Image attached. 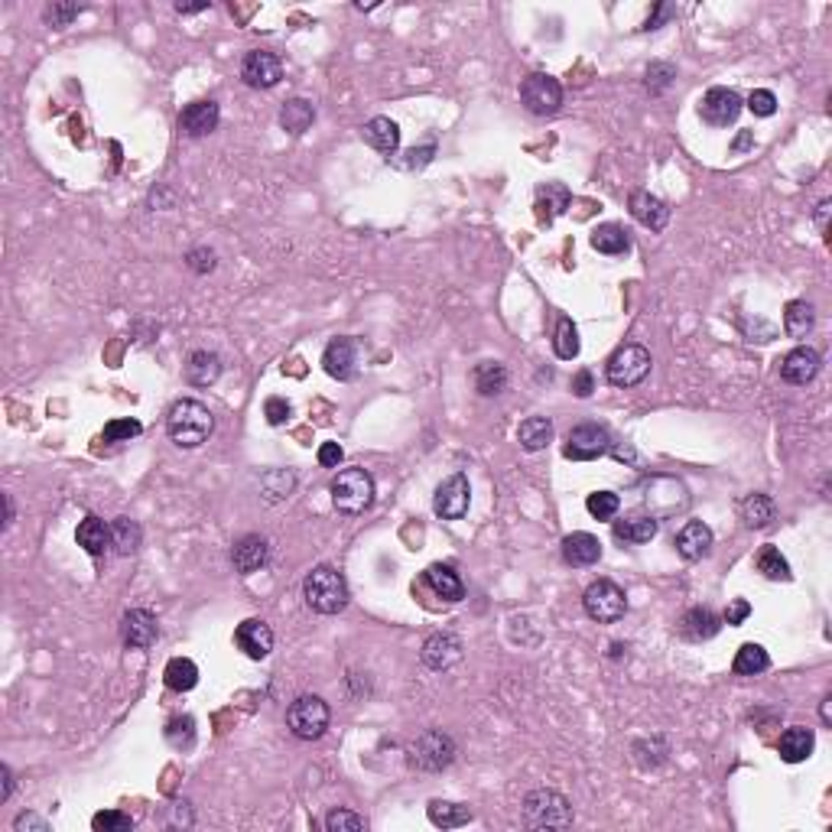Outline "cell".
<instances>
[{
  "mask_svg": "<svg viewBox=\"0 0 832 832\" xmlns=\"http://www.w3.org/2000/svg\"><path fill=\"white\" fill-rule=\"evenodd\" d=\"M212 430H215V416H212V410L199 400L172 403L170 416H166V432H170L172 442L182 449L202 446V442L212 436Z\"/></svg>",
  "mask_w": 832,
  "mask_h": 832,
  "instance_id": "cell-1",
  "label": "cell"
},
{
  "mask_svg": "<svg viewBox=\"0 0 832 832\" xmlns=\"http://www.w3.org/2000/svg\"><path fill=\"white\" fill-rule=\"evenodd\" d=\"M303 598L319 615H338V611H345L351 595L342 572L332 569V566H316L303 582Z\"/></svg>",
  "mask_w": 832,
  "mask_h": 832,
  "instance_id": "cell-2",
  "label": "cell"
},
{
  "mask_svg": "<svg viewBox=\"0 0 832 832\" xmlns=\"http://www.w3.org/2000/svg\"><path fill=\"white\" fill-rule=\"evenodd\" d=\"M524 823L530 829H569L572 826V803L556 790H530L524 796Z\"/></svg>",
  "mask_w": 832,
  "mask_h": 832,
  "instance_id": "cell-3",
  "label": "cell"
},
{
  "mask_svg": "<svg viewBox=\"0 0 832 832\" xmlns=\"http://www.w3.org/2000/svg\"><path fill=\"white\" fill-rule=\"evenodd\" d=\"M374 501V478L364 468H342L332 482V504L338 514H364Z\"/></svg>",
  "mask_w": 832,
  "mask_h": 832,
  "instance_id": "cell-4",
  "label": "cell"
},
{
  "mask_svg": "<svg viewBox=\"0 0 832 832\" xmlns=\"http://www.w3.org/2000/svg\"><path fill=\"white\" fill-rule=\"evenodd\" d=\"M328 702L322 696H296L286 709V725L299 742H316V738L326 735L328 728Z\"/></svg>",
  "mask_w": 832,
  "mask_h": 832,
  "instance_id": "cell-5",
  "label": "cell"
},
{
  "mask_svg": "<svg viewBox=\"0 0 832 832\" xmlns=\"http://www.w3.org/2000/svg\"><path fill=\"white\" fill-rule=\"evenodd\" d=\"M582 605H586V615L592 618V621L615 624V621H621L624 611H628V595H624V588L618 586V582L598 579L586 588Z\"/></svg>",
  "mask_w": 832,
  "mask_h": 832,
  "instance_id": "cell-6",
  "label": "cell"
},
{
  "mask_svg": "<svg viewBox=\"0 0 832 832\" xmlns=\"http://www.w3.org/2000/svg\"><path fill=\"white\" fill-rule=\"evenodd\" d=\"M650 364L654 361L644 345H621L605 364V374H608V384L615 387H638L650 374Z\"/></svg>",
  "mask_w": 832,
  "mask_h": 832,
  "instance_id": "cell-7",
  "label": "cell"
},
{
  "mask_svg": "<svg viewBox=\"0 0 832 832\" xmlns=\"http://www.w3.org/2000/svg\"><path fill=\"white\" fill-rule=\"evenodd\" d=\"M407 758L420 771H442V767H449L455 761V742L446 732L432 728V732H423V735L410 744Z\"/></svg>",
  "mask_w": 832,
  "mask_h": 832,
  "instance_id": "cell-8",
  "label": "cell"
},
{
  "mask_svg": "<svg viewBox=\"0 0 832 832\" xmlns=\"http://www.w3.org/2000/svg\"><path fill=\"white\" fill-rule=\"evenodd\" d=\"M520 101L536 118H550V114L559 111V104H563V88H559V82L553 75L536 72L520 82Z\"/></svg>",
  "mask_w": 832,
  "mask_h": 832,
  "instance_id": "cell-9",
  "label": "cell"
},
{
  "mask_svg": "<svg viewBox=\"0 0 832 832\" xmlns=\"http://www.w3.org/2000/svg\"><path fill=\"white\" fill-rule=\"evenodd\" d=\"M608 452H611V436L598 423H582L576 430H569V439H566L563 449V455L572 462H595Z\"/></svg>",
  "mask_w": 832,
  "mask_h": 832,
  "instance_id": "cell-10",
  "label": "cell"
},
{
  "mask_svg": "<svg viewBox=\"0 0 832 832\" xmlns=\"http://www.w3.org/2000/svg\"><path fill=\"white\" fill-rule=\"evenodd\" d=\"M468 504H472V484H468V478L462 472L449 475L436 488V498H432V511L442 520H462L468 514Z\"/></svg>",
  "mask_w": 832,
  "mask_h": 832,
  "instance_id": "cell-11",
  "label": "cell"
},
{
  "mask_svg": "<svg viewBox=\"0 0 832 832\" xmlns=\"http://www.w3.org/2000/svg\"><path fill=\"white\" fill-rule=\"evenodd\" d=\"M699 114H702V120L712 127H728L735 124L738 114H742V98H738V91L732 88H709L706 95H702V101H699Z\"/></svg>",
  "mask_w": 832,
  "mask_h": 832,
  "instance_id": "cell-12",
  "label": "cell"
},
{
  "mask_svg": "<svg viewBox=\"0 0 832 832\" xmlns=\"http://www.w3.org/2000/svg\"><path fill=\"white\" fill-rule=\"evenodd\" d=\"M241 78H244V85H251V88H274V85L283 78V62L276 59L274 52L254 49V52H247L244 62H241Z\"/></svg>",
  "mask_w": 832,
  "mask_h": 832,
  "instance_id": "cell-13",
  "label": "cell"
},
{
  "mask_svg": "<svg viewBox=\"0 0 832 832\" xmlns=\"http://www.w3.org/2000/svg\"><path fill=\"white\" fill-rule=\"evenodd\" d=\"M322 368H326L328 378L335 380H351L358 374V345L355 338L342 335V338H332L326 345V355H322Z\"/></svg>",
  "mask_w": 832,
  "mask_h": 832,
  "instance_id": "cell-14",
  "label": "cell"
},
{
  "mask_svg": "<svg viewBox=\"0 0 832 832\" xmlns=\"http://www.w3.org/2000/svg\"><path fill=\"white\" fill-rule=\"evenodd\" d=\"M819 368H823V358H819V351L806 348V345H800V348L787 351V355L780 358V378L796 387L810 384L819 374Z\"/></svg>",
  "mask_w": 832,
  "mask_h": 832,
  "instance_id": "cell-15",
  "label": "cell"
},
{
  "mask_svg": "<svg viewBox=\"0 0 832 832\" xmlns=\"http://www.w3.org/2000/svg\"><path fill=\"white\" fill-rule=\"evenodd\" d=\"M420 657H423V663L430 670H436V673H442V670H452L455 663L462 660V640L455 638V634L449 631H439V634H430L423 644V650H420Z\"/></svg>",
  "mask_w": 832,
  "mask_h": 832,
  "instance_id": "cell-16",
  "label": "cell"
},
{
  "mask_svg": "<svg viewBox=\"0 0 832 832\" xmlns=\"http://www.w3.org/2000/svg\"><path fill=\"white\" fill-rule=\"evenodd\" d=\"M234 644H238L251 660H264V657L274 650V631H270L267 621L247 618V621L238 624V631H234Z\"/></svg>",
  "mask_w": 832,
  "mask_h": 832,
  "instance_id": "cell-17",
  "label": "cell"
},
{
  "mask_svg": "<svg viewBox=\"0 0 832 832\" xmlns=\"http://www.w3.org/2000/svg\"><path fill=\"white\" fill-rule=\"evenodd\" d=\"M222 120V108L215 101H192L179 114V130L186 137H208Z\"/></svg>",
  "mask_w": 832,
  "mask_h": 832,
  "instance_id": "cell-18",
  "label": "cell"
},
{
  "mask_svg": "<svg viewBox=\"0 0 832 832\" xmlns=\"http://www.w3.org/2000/svg\"><path fill=\"white\" fill-rule=\"evenodd\" d=\"M267 559H270V546H267V540L257 534L241 536V540L234 543V550H231V563H234V569H238L241 576L260 572L267 566Z\"/></svg>",
  "mask_w": 832,
  "mask_h": 832,
  "instance_id": "cell-19",
  "label": "cell"
},
{
  "mask_svg": "<svg viewBox=\"0 0 832 832\" xmlns=\"http://www.w3.org/2000/svg\"><path fill=\"white\" fill-rule=\"evenodd\" d=\"M120 631H124V644L137 647V650H147L156 644V618L147 608H130L120 621Z\"/></svg>",
  "mask_w": 832,
  "mask_h": 832,
  "instance_id": "cell-20",
  "label": "cell"
},
{
  "mask_svg": "<svg viewBox=\"0 0 832 832\" xmlns=\"http://www.w3.org/2000/svg\"><path fill=\"white\" fill-rule=\"evenodd\" d=\"M709 550H712V530H709L702 520H690V524L676 534V553L683 559H690V563L709 556Z\"/></svg>",
  "mask_w": 832,
  "mask_h": 832,
  "instance_id": "cell-21",
  "label": "cell"
},
{
  "mask_svg": "<svg viewBox=\"0 0 832 832\" xmlns=\"http://www.w3.org/2000/svg\"><path fill=\"white\" fill-rule=\"evenodd\" d=\"M563 559L569 566H576V569L595 566L598 559H602V543H598V536L586 534V530H579V534H569L563 540Z\"/></svg>",
  "mask_w": 832,
  "mask_h": 832,
  "instance_id": "cell-22",
  "label": "cell"
},
{
  "mask_svg": "<svg viewBox=\"0 0 832 832\" xmlns=\"http://www.w3.org/2000/svg\"><path fill=\"white\" fill-rule=\"evenodd\" d=\"M722 628V618L715 615L712 608H706V605H696V608H690L683 618H680V634H683L686 640H709L715 638Z\"/></svg>",
  "mask_w": 832,
  "mask_h": 832,
  "instance_id": "cell-23",
  "label": "cell"
},
{
  "mask_svg": "<svg viewBox=\"0 0 832 832\" xmlns=\"http://www.w3.org/2000/svg\"><path fill=\"white\" fill-rule=\"evenodd\" d=\"M75 540H78V546H82L88 556H104V553L114 546L111 524H104L101 517H85L82 524H78V530H75Z\"/></svg>",
  "mask_w": 832,
  "mask_h": 832,
  "instance_id": "cell-24",
  "label": "cell"
},
{
  "mask_svg": "<svg viewBox=\"0 0 832 832\" xmlns=\"http://www.w3.org/2000/svg\"><path fill=\"white\" fill-rule=\"evenodd\" d=\"M631 215L634 222H640L644 228L650 231H663L670 222V208L663 199H657V195L650 192H634L631 195Z\"/></svg>",
  "mask_w": 832,
  "mask_h": 832,
  "instance_id": "cell-25",
  "label": "cell"
},
{
  "mask_svg": "<svg viewBox=\"0 0 832 832\" xmlns=\"http://www.w3.org/2000/svg\"><path fill=\"white\" fill-rule=\"evenodd\" d=\"M813 748H816V735H813L810 728H803V725L787 728V732L780 735V742H777L780 761H787V764H800V761H806L813 754Z\"/></svg>",
  "mask_w": 832,
  "mask_h": 832,
  "instance_id": "cell-26",
  "label": "cell"
},
{
  "mask_svg": "<svg viewBox=\"0 0 832 832\" xmlns=\"http://www.w3.org/2000/svg\"><path fill=\"white\" fill-rule=\"evenodd\" d=\"M361 134H364V140H368V147L384 153L387 160L397 153V147H400V127H397L390 118H371L364 124Z\"/></svg>",
  "mask_w": 832,
  "mask_h": 832,
  "instance_id": "cell-27",
  "label": "cell"
},
{
  "mask_svg": "<svg viewBox=\"0 0 832 832\" xmlns=\"http://www.w3.org/2000/svg\"><path fill=\"white\" fill-rule=\"evenodd\" d=\"M569 189L563 182H546V186L536 189V218L543 224H553L566 208H569Z\"/></svg>",
  "mask_w": 832,
  "mask_h": 832,
  "instance_id": "cell-28",
  "label": "cell"
},
{
  "mask_svg": "<svg viewBox=\"0 0 832 832\" xmlns=\"http://www.w3.org/2000/svg\"><path fill=\"white\" fill-rule=\"evenodd\" d=\"M222 378V358L215 351H192L186 361V380L192 387H212Z\"/></svg>",
  "mask_w": 832,
  "mask_h": 832,
  "instance_id": "cell-29",
  "label": "cell"
},
{
  "mask_svg": "<svg viewBox=\"0 0 832 832\" xmlns=\"http://www.w3.org/2000/svg\"><path fill=\"white\" fill-rule=\"evenodd\" d=\"M553 436H556V430H553L550 416H530V420H524L520 430H517L520 446L527 449V452H540V449H546L553 442Z\"/></svg>",
  "mask_w": 832,
  "mask_h": 832,
  "instance_id": "cell-30",
  "label": "cell"
},
{
  "mask_svg": "<svg viewBox=\"0 0 832 832\" xmlns=\"http://www.w3.org/2000/svg\"><path fill=\"white\" fill-rule=\"evenodd\" d=\"M426 582L432 586V592L439 595V598H446V602H459V598H465V586H462L459 572L452 569V566H430L426 569Z\"/></svg>",
  "mask_w": 832,
  "mask_h": 832,
  "instance_id": "cell-31",
  "label": "cell"
},
{
  "mask_svg": "<svg viewBox=\"0 0 832 832\" xmlns=\"http://www.w3.org/2000/svg\"><path fill=\"white\" fill-rule=\"evenodd\" d=\"M312 120H316V108H312V101H306V98H293V101H286L280 108V127L293 137L306 134L312 127Z\"/></svg>",
  "mask_w": 832,
  "mask_h": 832,
  "instance_id": "cell-32",
  "label": "cell"
},
{
  "mask_svg": "<svg viewBox=\"0 0 832 832\" xmlns=\"http://www.w3.org/2000/svg\"><path fill=\"white\" fill-rule=\"evenodd\" d=\"M592 247L598 254H608V257H618V254H628L631 251V238H628V231L621 228V224H598V228L592 231Z\"/></svg>",
  "mask_w": 832,
  "mask_h": 832,
  "instance_id": "cell-33",
  "label": "cell"
},
{
  "mask_svg": "<svg viewBox=\"0 0 832 832\" xmlns=\"http://www.w3.org/2000/svg\"><path fill=\"white\" fill-rule=\"evenodd\" d=\"M660 530V520L650 514V517H624L615 520V536L624 543H650Z\"/></svg>",
  "mask_w": 832,
  "mask_h": 832,
  "instance_id": "cell-34",
  "label": "cell"
},
{
  "mask_svg": "<svg viewBox=\"0 0 832 832\" xmlns=\"http://www.w3.org/2000/svg\"><path fill=\"white\" fill-rule=\"evenodd\" d=\"M813 326H816V312H813L810 303H803V299L787 303V309H784V332L790 338H806L813 332Z\"/></svg>",
  "mask_w": 832,
  "mask_h": 832,
  "instance_id": "cell-35",
  "label": "cell"
},
{
  "mask_svg": "<svg viewBox=\"0 0 832 832\" xmlns=\"http://www.w3.org/2000/svg\"><path fill=\"white\" fill-rule=\"evenodd\" d=\"M430 823L439 829H459V826L472 823V810L462 806V803H449V800H432L430 803Z\"/></svg>",
  "mask_w": 832,
  "mask_h": 832,
  "instance_id": "cell-36",
  "label": "cell"
},
{
  "mask_svg": "<svg viewBox=\"0 0 832 832\" xmlns=\"http://www.w3.org/2000/svg\"><path fill=\"white\" fill-rule=\"evenodd\" d=\"M774 514H777V504H774L767 494H748V498L742 501V520H744V527H751V530H764L774 520Z\"/></svg>",
  "mask_w": 832,
  "mask_h": 832,
  "instance_id": "cell-37",
  "label": "cell"
},
{
  "mask_svg": "<svg viewBox=\"0 0 832 832\" xmlns=\"http://www.w3.org/2000/svg\"><path fill=\"white\" fill-rule=\"evenodd\" d=\"M163 680H166V686H170V690L189 692L195 683H199V667H195L189 657H172V660L166 663V670H163Z\"/></svg>",
  "mask_w": 832,
  "mask_h": 832,
  "instance_id": "cell-38",
  "label": "cell"
},
{
  "mask_svg": "<svg viewBox=\"0 0 832 832\" xmlns=\"http://www.w3.org/2000/svg\"><path fill=\"white\" fill-rule=\"evenodd\" d=\"M767 667H771V657H767V650L761 644H742L735 654V663H732V670L738 676H758Z\"/></svg>",
  "mask_w": 832,
  "mask_h": 832,
  "instance_id": "cell-39",
  "label": "cell"
},
{
  "mask_svg": "<svg viewBox=\"0 0 832 832\" xmlns=\"http://www.w3.org/2000/svg\"><path fill=\"white\" fill-rule=\"evenodd\" d=\"M475 387H478V394H484V397L501 394L507 387V368L501 361H482L475 368Z\"/></svg>",
  "mask_w": 832,
  "mask_h": 832,
  "instance_id": "cell-40",
  "label": "cell"
},
{
  "mask_svg": "<svg viewBox=\"0 0 832 832\" xmlns=\"http://www.w3.org/2000/svg\"><path fill=\"white\" fill-rule=\"evenodd\" d=\"M111 540H114V553H118V556L137 553V546H140V527H137V520H130V517L111 520Z\"/></svg>",
  "mask_w": 832,
  "mask_h": 832,
  "instance_id": "cell-41",
  "label": "cell"
},
{
  "mask_svg": "<svg viewBox=\"0 0 832 832\" xmlns=\"http://www.w3.org/2000/svg\"><path fill=\"white\" fill-rule=\"evenodd\" d=\"M758 572L761 576H767V579H774V582H787L790 579V563L784 559V553H780L777 546H761Z\"/></svg>",
  "mask_w": 832,
  "mask_h": 832,
  "instance_id": "cell-42",
  "label": "cell"
},
{
  "mask_svg": "<svg viewBox=\"0 0 832 832\" xmlns=\"http://www.w3.org/2000/svg\"><path fill=\"white\" fill-rule=\"evenodd\" d=\"M553 348H556V355L563 358V361H572V358L579 355V332H576L572 319H566V316L556 322V338H553Z\"/></svg>",
  "mask_w": 832,
  "mask_h": 832,
  "instance_id": "cell-43",
  "label": "cell"
},
{
  "mask_svg": "<svg viewBox=\"0 0 832 832\" xmlns=\"http://www.w3.org/2000/svg\"><path fill=\"white\" fill-rule=\"evenodd\" d=\"M166 742L179 751L192 748L195 744V719L192 715H176V719L166 725Z\"/></svg>",
  "mask_w": 832,
  "mask_h": 832,
  "instance_id": "cell-44",
  "label": "cell"
},
{
  "mask_svg": "<svg viewBox=\"0 0 832 832\" xmlns=\"http://www.w3.org/2000/svg\"><path fill=\"white\" fill-rule=\"evenodd\" d=\"M586 507L595 520H611L618 514V507H621V498L615 491H595V494H588Z\"/></svg>",
  "mask_w": 832,
  "mask_h": 832,
  "instance_id": "cell-45",
  "label": "cell"
},
{
  "mask_svg": "<svg viewBox=\"0 0 832 832\" xmlns=\"http://www.w3.org/2000/svg\"><path fill=\"white\" fill-rule=\"evenodd\" d=\"M673 78H676V68L670 66V62H650V66H647L644 85H647V91L660 95V91H667L670 85H673Z\"/></svg>",
  "mask_w": 832,
  "mask_h": 832,
  "instance_id": "cell-46",
  "label": "cell"
},
{
  "mask_svg": "<svg viewBox=\"0 0 832 832\" xmlns=\"http://www.w3.org/2000/svg\"><path fill=\"white\" fill-rule=\"evenodd\" d=\"M364 826H368L364 816H358V813H351V810H332L326 816L328 832H361Z\"/></svg>",
  "mask_w": 832,
  "mask_h": 832,
  "instance_id": "cell-47",
  "label": "cell"
},
{
  "mask_svg": "<svg viewBox=\"0 0 832 832\" xmlns=\"http://www.w3.org/2000/svg\"><path fill=\"white\" fill-rule=\"evenodd\" d=\"M91 826H95V832H127V829H134V819L124 816V813H118V810H104V813H95Z\"/></svg>",
  "mask_w": 832,
  "mask_h": 832,
  "instance_id": "cell-48",
  "label": "cell"
},
{
  "mask_svg": "<svg viewBox=\"0 0 832 832\" xmlns=\"http://www.w3.org/2000/svg\"><path fill=\"white\" fill-rule=\"evenodd\" d=\"M143 426L137 423V420H111V423L104 426V439L108 442H130L134 436H140Z\"/></svg>",
  "mask_w": 832,
  "mask_h": 832,
  "instance_id": "cell-49",
  "label": "cell"
},
{
  "mask_svg": "<svg viewBox=\"0 0 832 832\" xmlns=\"http://www.w3.org/2000/svg\"><path fill=\"white\" fill-rule=\"evenodd\" d=\"M78 14H82L78 4H49V7H46V23H49V26H68Z\"/></svg>",
  "mask_w": 832,
  "mask_h": 832,
  "instance_id": "cell-50",
  "label": "cell"
},
{
  "mask_svg": "<svg viewBox=\"0 0 832 832\" xmlns=\"http://www.w3.org/2000/svg\"><path fill=\"white\" fill-rule=\"evenodd\" d=\"M748 108H751V114H758V118H771V114L777 111V98H774V91L758 88V91H751Z\"/></svg>",
  "mask_w": 832,
  "mask_h": 832,
  "instance_id": "cell-51",
  "label": "cell"
},
{
  "mask_svg": "<svg viewBox=\"0 0 832 832\" xmlns=\"http://www.w3.org/2000/svg\"><path fill=\"white\" fill-rule=\"evenodd\" d=\"M290 413H293V407L283 400V397H270V400L264 403V416H267L270 426H283L290 420Z\"/></svg>",
  "mask_w": 832,
  "mask_h": 832,
  "instance_id": "cell-52",
  "label": "cell"
},
{
  "mask_svg": "<svg viewBox=\"0 0 832 832\" xmlns=\"http://www.w3.org/2000/svg\"><path fill=\"white\" fill-rule=\"evenodd\" d=\"M342 459H345V452H342L338 442H322L319 446V465L322 468H338L342 465Z\"/></svg>",
  "mask_w": 832,
  "mask_h": 832,
  "instance_id": "cell-53",
  "label": "cell"
},
{
  "mask_svg": "<svg viewBox=\"0 0 832 832\" xmlns=\"http://www.w3.org/2000/svg\"><path fill=\"white\" fill-rule=\"evenodd\" d=\"M189 267L195 270V274H208V270H215V254L205 251V247H199V251L189 254Z\"/></svg>",
  "mask_w": 832,
  "mask_h": 832,
  "instance_id": "cell-54",
  "label": "cell"
},
{
  "mask_svg": "<svg viewBox=\"0 0 832 832\" xmlns=\"http://www.w3.org/2000/svg\"><path fill=\"white\" fill-rule=\"evenodd\" d=\"M432 153H436V147H432V143H430V147L410 150V153H407L410 160H403L400 166H403V170H420V166H426V163H430V160H432Z\"/></svg>",
  "mask_w": 832,
  "mask_h": 832,
  "instance_id": "cell-55",
  "label": "cell"
},
{
  "mask_svg": "<svg viewBox=\"0 0 832 832\" xmlns=\"http://www.w3.org/2000/svg\"><path fill=\"white\" fill-rule=\"evenodd\" d=\"M592 390H595V380H592V371H579L576 378H572V394L576 397H592Z\"/></svg>",
  "mask_w": 832,
  "mask_h": 832,
  "instance_id": "cell-56",
  "label": "cell"
},
{
  "mask_svg": "<svg viewBox=\"0 0 832 832\" xmlns=\"http://www.w3.org/2000/svg\"><path fill=\"white\" fill-rule=\"evenodd\" d=\"M14 829L16 832H23V829L49 832V823H46V819H39L36 813H20V816H16V823H14Z\"/></svg>",
  "mask_w": 832,
  "mask_h": 832,
  "instance_id": "cell-57",
  "label": "cell"
},
{
  "mask_svg": "<svg viewBox=\"0 0 832 832\" xmlns=\"http://www.w3.org/2000/svg\"><path fill=\"white\" fill-rule=\"evenodd\" d=\"M748 615H751V605L744 602V598H735V602L725 608V624H742Z\"/></svg>",
  "mask_w": 832,
  "mask_h": 832,
  "instance_id": "cell-58",
  "label": "cell"
},
{
  "mask_svg": "<svg viewBox=\"0 0 832 832\" xmlns=\"http://www.w3.org/2000/svg\"><path fill=\"white\" fill-rule=\"evenodd\" d=\"M0 780H4V794H0V796H4V800H10V794H14V774H10L7 764L0 767Z\"/></svg>",
  "mask_w": 832,
  "mask_h": 832,
  "instance_id": "cell-59",
  "label": "cell"
},
{
  "mask_svg": "<svg viewBox=\"0 0 832 832\" xmlns=\"http://www.w3.org/2000/svg\"><path fill=\"white\" fill-rule=\"evenodd\" d=\"M202 10H208V0H199V4H182L179 0L176 4V14H202Z\"/></svg>",
  "mask_w": 832,
  "mask_h": 832,
  "instance_id": "cell-60",
  "label": "cell"
},
{
  "mask_svg": "<svg viewBox=\"0 0 832 832\" xmlns=\"http://www.w3.org/2000/svg\"><path fill=\"white\" fill-rule=\"evenodd\" d=\"M829 208H832L829 199L819 202V205H816V224H819V231H823V234H826V218H829Z\"/></svg>",
  "mask_w": 832,
  "mask_h": 832,
  "instance_id": "cell-61",
  "label": "cell"
},
{
  "mask_svg": "<svg viewBox=\"0 0 832 832\" xmlns=\"http://www.w3.org/2000/svg\"><path fill=\"white\" fill-rule=\"evenodd\" d=\"M748 147H754V134H751V130H744V134L738 137L735 143H732V150H748Z\"/></svg>",
  "mask_w": 832,
  "mask_h": 832,
  "instance_id": "cell-62",
  "label": "cell"
},
{
  "mask_svg": "<svg viewBox=\"0 0 832 832\" xmlns=\"http://www.w3.org/2000/svg\"><path fill=\"white\" fill-rule=\"evenodd\" d=\"M4 511H7V517H4V527H10V524H14V501H10V494H4Z\"/></svg>",
  "mask_w": 832,
  "mask_h": 832,
  "instance_id": "cell-63",
  "label": "cell"
},
{
  "mask_svg": "<svg viewBox=\"0 0 832 832\" xmlns=\"http://www.w3.org/2000/svg\"><path fill=\"white\" fill-rule=\"evenodd\" d=\"M823 722H826V725H829V722H832V712H829V699H826V702H823Z\"/></svg>",
  "mask_w": 832,
  "mask_h": 832,
  "instance_id": "cell-64",
  "label": "cell"
}]
</instances>
